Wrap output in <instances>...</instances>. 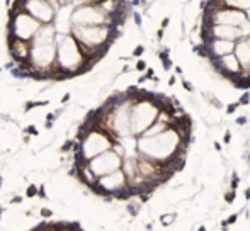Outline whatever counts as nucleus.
Instances as JSON below:
<instances>
[{
  "label": "nucleus",
  "instance_id": "41",
  "mask_svg": "<svg viewBox=\"0 0 250 231\" xmlns=\"http://www.w3.org/2000/svg\"><path fill=\"white\" fill-rule=\"evenodd\" d=\"M247 19H249V22H250V9L247 10Z\"/></svg>",
  "mask_w": 250,
  "mask_h": 231
},
{
  "label": "nucleus",
  "instance_id": "5",
  "mask_svg": "<svg viewBox=\"0 0 250 231\" xmlns=\"http://www.w3.org/2000/svg\"><path fill=\"white\" fill-rule=\"evenodd\" d=\"M211 66L220 73L223 78H227L228 82H231L233 78H237L242 72H244V66H242L240 59L237 58L235 53H228L221 58L216 59H209Z\"/></svg>",
  "mask_w": 250,
  "mask_h": 231
},
{
  "label": "nucleus",
  "instance_id": "27",
  "mask_svg": "<svg viewBox=\"0 0 250 231\" xmlns=\"http://www.w3.org/2000/svg\"><path fill=\"white\" fill-rule=\"evenodd\" d=\"M230 141H231V131H230V129H227V131H225L223 143H227V145H228V143H230Z\"/></svg>",
  "mask_w": 250,
  "mask_h": 231
},
{
  "label": "nucleus",
  "instance_id": "44",
  "mask_svg": "<svg viewBox=\"0 0 250 231\" xmlns=\"http://www.w3.org/2000/svg\"><path fill=\"white\" fill-rule=\"evenodd\" d=\"M249 72H250V68H249Z\"/></svg>",
  "mask_w": 250,
  "mask_h": 231
},
{
  "label": "nucleus",
  "instance_id": "14",
  "mask_svg": "<svg viewBox=\"0 0 250 231\" xmlns=\"http://www.w3.org/2000/svg\"><path fill=\"white\" fill-rule=\"evenodd\" d=\"M73 145H75V141H73V139H68V141L63 143V145H62V150H60V152H62V153L72 152V150H73Z\"/></svg>",
  "mask_w": 250,
  "mask_h": 231
},
{
  "label": "nucleus",
  "instance_id": "16",
  "mask_svg": "<svg viewBox=\"0 0 250 231\" xmlns=\"http://www.w3.org/2000/svg\"><path fill=\"white\" fill-rule=\"evenodd\" d=\"M238 102H240V106H249L250 104V92H244V96L238 99Z\"/></svg>",
  "mask_w": 250,
  "mask_h": 231
},
{
  "label": "nucleus",
  "instance_id": "25",
  "mask_svg": "<svg viewBox=\"0 0 250 231\" xmlns=\"http://www.w3.org/2000/svg\"><path fill=\"white\" fill-rule=\"evenodd\" d=\"M136 70H138V72H145V70H146V63L143 61V59H138V61H136Z\"/></svg>",
  "mask_w": 250,
  "mask_h": 231
},
{
  "label": "nucleus",
  "instance_id": "39",
  "mask_svg": "<svg viewBox=\"0 0 250 231\" xmlns=\"http://www.w3.org/2000/svg\"><path fill=\"white\" fill-rule=\"evenodd\" d=\"M175 73H177V75H182V68H181V66H175Z\"/></svg>",
  "mask_w": 250,
  "mask_h": 231
},
{
  "label": "nucleus",
  "instance_id": "11",
  "mask_svg": "<svg viewBox=\"0 0 250 231\" xmlns=\"http://www.w3.org/2000/svg\"><path fill=\"white\" fill-rule=\"evenodd\" d=\"M142 204L143 202L140 201V199H138V202H129V204L126 206V211H128L131 216H138L140 209H142Z\"/></svg>",
  "mask_w": 250,
  "mask_h": 231
},
{
  "label": "nucleus",
  "instance_id": "28",
  "mask_svg": "<svg viewBox=\"0 0 250 231\" xmlns=\"http://www.w3.org/2000/svg\"><path fill=\"white\" fill-rule=\"evenodd\" d=\"M38 195H40L41 199H46V192H44V185H40V189H38Z\"/></svg>",
  "mask_w": 250,
  "mask_h": 231
},
{
  "label": "nucleus",
  "instance_id": "6",
  "mask_svg": "<svg viewBox=\"0 0 250 231\" xmlns=\"http://www.w3.org/2000/svg\"><path fill=\"white\" fill-rule=\"evenodd\" d=\"M235 43H237V41L220 39V38H208V39L203 41L204 51H206V58L216 59V58L225 57V55H228V53H233Z\"/></svg>",
  "mask_w": 250,
  "mask_h": 231
},
{
  "label": "nucleus",
  "instance_id": "31",
  "mask_svg": "<svg viewBox=\"0 0 250 231\" xmlns=\"http://www.w3.org/2000/svg\"><path fill=\"white\" fill-rule=\"evenodd\" d=\"M58 117V116H56V113H50V114H46V121H55V119Z\"/></svg>",
  "mask_w": 250,
  "mask_h": 231
},
{
  "label": "nucleus",
  "instance_id": "35",
  "mask_svg": "<svg viewBox=\"0 0 250 231\" xmlns=\"http://www.w3.org/2000/svg\"><path fill=\"white\" fill-rule=\"evenodd\" d=\"M168 85H170V87L175 85V77H170V80H168Z\"/></svg>",
  "mask_w": 250,
  "mask_h": 231
},
{
  "label": "nucleus",
  "instance_id": "40",
  "mask_svg": "<svg viewBox=\"0 0 250 231\" xmlns=\"http://www.w3.org/2000/svg\"><path fill=\"white\" fill-rule=\"evenodd\" d=\"M29 141H31V136L26 133V136H24V143H29Z\"/></svg>",
  "mask_w": 250,
  "mask_h": 231
},
{
  "label": "nucleus",
  "instance_id": "38",
  "mask_svg": "<svg viewBox=\"0 0 250 231\" xmlns=\"http://www.w3.org/2000/svg\"><path fill=\"white\" fill-rule=\"evenodd\" d=\"M245 199H247V201H250V187L247 189V191H245Z\"/></svg>",
  "mask_w": 250,
  "mask_h": 231
},
{
  "label": "nucleus",
  "instance_id": "29",
  "mask_svg": "<svg viewBox=\"0 0 250 231\" xmlns=\"http://www.w3.org/2000/svg\"><path fill=\"white\" fill-rule=\"evenodd\" d=\"M168 24H170V19H168V17H164V19H162V29H165V27L168 26Z\"/></svg>",
  "mask_w": 250,
  "mask_h": 231
},
{
  "label": "nucleus",
  "instance_id": "22",
  "mask_svg": "<svg viewBox=\"0 0 250 231\" xmlns=\"http://www.w3.org/2000/svg\"><path fill=\"white\" fill-rule=\"evenodd\" d=\"M24 133H27V135H31V136H38V135H40V133H38V129L34 128L33 124H31V126H27V128L24 129Z\"/></svg>",
  "mask_w": 250,
  "mask_h": 231
},
{
  "label": "nucleus",
  "instance_id": "30",
  "mask_svg": "<svg viewBox=\"0 0 250 231\" xmlns=\"http://www.w3.org/2000/svg\"><path fill=\"white\" fill-rule=\"evenodd\" d=\"M21 202H22V197H21V195H16V197L10 201V204H21Z\"/></svg>",
  "mask_w": 250,
  "mask_h": 231
},
{
  "label": "nucleus",
  "instance_id": "12",
  "mask_svg": "<svg viewBox=\"0 0 250 231\" xmlns=\"http://www.w3.org/2000/svg\"><path fill=\"white\" fill-rule=\"evenodd\" d=\"M175 218H177V212H170V214H162L160 216V221L164 226H168L172 225V223L175 221Z\"/></svg>",
  "mask_w": 250,
  "mask_h": 231
},
{
  "label": "nucleus",
  "instance_id": "19",
  "mask_svg": "<svg viewBox=\"0 0 250 231\" xmlns=\"http://www.w3.org/2000/svg\"><path fill=\"white\" fill-rule=\"evenodd\" d=\"M238 184H240V178H238V175H237V173H233V175H231V182H230V187H231V189H235V191H237Z\"/></svg>",
  "mask_w": 250,
  "mask_h": 231
},
{
  "label": "nucleus",
  "instance_id": "10",
  "mask_svg": "<svg viewBox=\"0 0 250 231\" xmlns=\"http://www.w3.org/2000/svg\"><path fill=\"white\" fill-rule=\"evenodd\" d=\"M223 3L228 7H235V9H242V10L250 9V0H223Z\"/></svg>",
  "mask_w": 250,
  "mask_h": 231
},
{
  "label": "nucleus",
  "instance_id": "13",
  "mask_svg": "<svg viewBox=\"0 0 250 231\" xmlns=\"http://www.w3.org/2000/svg\"><path fill=\"white\" fill-rule=\"evenodd\" d=\"M235 197H237V191H235V189H230V191L225 194V201H227V204H231V202L235 201Z\"/></svg>",
  "mask_w": 250,
  "mask_h": 231
},
{
  "label": "nucleus",
  "instance_id": "24",
  "mask_svg": "<svg viewBox=\"0 0 250 231\" xmlns=\"http://www.w3.org/2000/svg\"><path fill=\"white\" fill-rule=\"evenodd\" d=\"M247 122H249L247 116H240V117L235 119V124H238V126H244V124H247Z\"/></svg>",
  "mask_w": 250,
  "mask_h": 231
},
{
  "label": "nucleus",
  "instance_id": "4",
  "mask_svg": "<svg viewBox=\"0 0 250 231\" xmlns=\"http://www.w3.org/2000/svg\"><path fill=\"white\" fill-rule=\"evenodd\" d=\"M247 20V10L228 5L220 7L209 16H203V24H228V26L242 27Z\"/></svg>",
  "mask_w": 250,
  "mask_h": 231
},
{
  "label": "nucleus",
  "instance_id": "3",
  "mask_svg": "<svg viewBox=\"0 0 250 231\" xmlns=\"http://www.w3.org/2000/svg\"><path fill=\"white\" fill-rule=\"evenodd\" d=\"M123 162H125V156L119 155L114 148H111V150H107V152L90 158L87 165L96 173V177L99 178L102 175H107V173L114 172V170L123 169Z\"/></svg>",
  "mask_w": 250,
  "mask_h": 231
},
{
  "label": "nucleus",
  "instance_id": "36",
  "mask_svg": "<svg viewBox=\"0 0 250 231\" xmlns=\"http://www.w3.org/2000/svg\"><path fill=\"white\" fill-rule=\"evenodd\" d=\"M44 128H46V129H51V128H53V121H46V124H44Z\"/></svg>",
  "mask_w": 250,
  "mask_h": 231
},
{
  "label": "nucleus",
  "instance_id": "18",
  "mask_svg": "<svg viewBox=\"0 0 250 231\" xmlns=\"http://www.w3.org/2000/svg\"><path fill=\"white\" fill-rule=\"evenodd\" d=\"M26 195H27V197H36V195H38V187H36V185H29V187H27Z\"/></svg>",
  "mask_w": 250,
  "mask_h": 231
},
{
  "label": "nucleus",
  "instance_id": "34",
  "mask_svg": "<svg viewBox=\"0 0 250 231\" xmlns=\"http://www.w3.org/2000/svg\"><path fill=\"white\" fill-rule=\"evenodd\" d=\"M213 145H214V150H216V152H221V145H220V143H218V141H214Z\"/></svg>",
  "mask_w": 250,
  "mask_h": 231
},
{
  "label": "nucleus",
  "instance_id": "1",
  "mask_svg": "<svg viewBox=\"0 0 250 231\" xmlns=\"http://www.w3.org/2000/svg\"><path fill=\"white\" fill-rule=\"evenodd\" d=\"M192 141V119L182 116L168 128L153 136H138L136 152L138 155L153 160L162 165H168L174 160L186 156Z\"/></svg>",
  "mask_w": 250,
  "mask_h": 231
},
{
  "label": "nucleus",
  "instance_id": "26",
  "mask_svg": "<svg viewBox=\"0 0 250 231\" xmlns=\"http://www.w3.org/2000/svg\"><path fill=\"white\" fill-rule=\"evenodd\" d=\"M41 216H43L44 219H48V218H51V216H53V211H51V209H48V208H43V209H41Z\"/></svg>",
  "mask_w": 250,
  "mask_h": 231
},
{
  "label": "nucleus",
  "instance_id": "15",
  "mask_svg": "<svg viewBox=\"0 0 250 231\" xmlns=\"http://www.w3.org/2000/svg\"><path fill=\"white\" fill-rule=\"evenodd\" d=\"M238 107H240V102H238V100H237V102L228 104V106H227V114H233L235 111L238 109Z\"/></svg>",
  "mask_w": 250,
  "mask_h": 231
},
{
  "label": "nucleus",
  "instance_id": "42",
  "mask_svg": "<svg viewBox=\"0 0 250 231\" xmlns=\"http://www.w3.org/2000/svg\"><path fill=\"white\" fill-rule=\"evenodd\" d=\"M0 187H2V177H0Z\"/></svg>",
  "mask_w": 250,
  "mask_h": 231
},
{
  "label": "nucleus",
  "instance_id": "33",
  "mask_svg": "<svg viewBox=\"0 0 250 231\" xmlns=\"http://www.w3.org/2000/svg\"><path fill=\"white\" fill-rule=\"evenodd\" d=\"M70 97H72V96H70V94H65V96H63V97H62V104L68 102V100H70Z\"/></svg>",
  "mask_w": 250,
  "mask_h": 231
},
{
  "label": "nucleus",
  "instance_id": "8",
  "mask_svg": "<svg viewBox=\"0 0 250 231\" xmlns=\"http://www.w3.org/2000/svg\"><path fill=\"white\" fill-rule=\"evenodd\" d=\"M233 53L240 59L244 70H249L250 68V39L249 38H242V39H238L237 43H235Z\"/></svg>",
  "mask_w": 250,
  "mask_h": 231
},
{
  "label": "nucleus",
  "instance_id": "2",
  "mask_svg": "<svg viewBox=\"0 0 250 231\" xmlns=\"http://www.w3.org/2000/svg\"><path fill=\"white\" fill-rule=\"evenodd\" d=\"M160 104L157 94L140 90V96L133 100L131 106V135L135 138L142 136L160 116Z\"/></svg>",
  "mask_w": 250,
  "mask_h": 231
},
{
  "label": "nucleus",
  "instance_id": "32",
  "mask_svg": "<svg viewBox=\"0 0 250 231\" xmlns=\"http://www.w3.org/2000/svg\"><path fill=\"white\" fill-rule=\"evenodd\" d=\"M66 228H80V223H66Z\"/></svg>",
  "mask_w": 250,
  "mask_h": 231
},
{
  "label": "nucleus",
  "instance_id": "37",
  "mask_svg": "<svg viewBox=\"0 0 250 231\" xmlns=\"http://www.w3.org/2000/svg\"><path fill=\"white\" fill-rule=\"evenodd\" d=\"M14 65H16V63H14V61H9V63H7V65H5V68H14Z\"/></svg>",
  "mask_w": 250,
  "mask_h": 231
},
{
  "label": "nucleus",
  "instance_id": "9",
  "mask_svg": "<svg viewBox=\"0 0 250 231\" xmlns=\"http://www.w3.org/2000/svg\"><path fill=\"white\" fill-rule=\"evenodd\" d=\"M168 53H170V50H168V48H165L164 51H160V53H158V59H160V63H162V66H164V70L165 72H168V70L172 68V59L168 58Z\"/></svg>",
  "mask_w": 250,
  "mask_h": 231
},
{
  "label": "nucleus",
  "instance_id": "7",
  "mask_svg": "<svg viewBox=\"0 0 250 231\" xmlns=\"http://www.w3.org/2000/svg\"><path fill=\"white\" fill-rule=\"evenodd\" d=\"M24 9L29 10L31 16H34L36 19H40L41 22H51L55 19V12H53L51 5L48 0H26Z\"/></svg>",
  "mask_w": 250,
  "mask_h": 231
},
{
  "label": "nucleus",
  "instance_id": "17",
  "mask_svg": "<svg viewBox=\"0 0 250 231\" xmlns=\"http://www.w3.org/2000/svg\"><path fill=\"white\" fill-rule=\"evenodd\" d=\"M143 53H145V46H143V44H138V46L133 50V57H135V58L142 57Z\"/></svg>",
  "mask_w": 250,
  "mask_h": 231
},
{
  "label": "nucleus",
  "instance_id": "20",
  "mask_svg": "<svg viewBox=\"0 0 250 231\" xmlns=\"http://www.w3.org/2000/svg\"><path fill=\"white\" fill-rule=\"evenodd\" d=\"M237 219H238V214H231L230 218L227 219V221H225V223H221V226H223V228H227L228 225H233V223L237 221Z\"/></svg>",
  "mask_w": 250,
  "mask_h": 231
},
{
  "label": "nucleus",
  "instance_id": "43",
  "mask_svg": "<svg viewBox=\"0 0 250 231\" xmlns=\"http://www.w3.org/2000/svg\"><path fill=\"white\" fill-rule=\"evenodd\" d=\"M0 73H2V68H0Z\"/></svg>",
  "mask_w": 250,
  "mask_h": 231
},
{
  "label": "nucleus",
  "instance_id": "23",
  "mask_svg": "<svg viewBox=\"0 0 250 231\" xmlns=\"http://www.w3.org/2000/svg\"><path fill=\"white\" fill-rule=\"evenodd\" d=\"M133 19H135V24L138 27H142V24H143V20H142V14L140 12H133Z\"/></svg>",
  "mask_w": 250,
  "mask_h": 231
},
{
  "label": "nucleus",
  "instance_id": "21",
  "mask_svg": "<svg viewBox=\"0 0 250 231\" xmlns=\"http://www.w3.org/2000/svg\"><path fill=\"white\" fill-rule=\"evenodd\" d=\"M182 87H184L188 92L194 94V85H191V82H189V80H182Z\"/></svg>",
  "mask_w": 250,
  "mask_h": 231
}]
</instances>
